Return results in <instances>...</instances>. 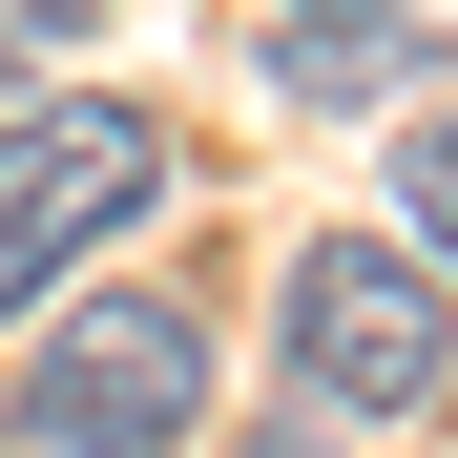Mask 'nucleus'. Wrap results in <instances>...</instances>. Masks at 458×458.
Listing matches in <instances>:
<instances>
[{
  "label": "nucleus",
  "mask_w": 458,
  "mask_h": 458,
  "mask_svg": "<svg viewBox=\"0 0 458 458\" xmlns=\"http://www.w3.org/2000/svg\"><path fill=\"white\" fill-rule=\"evenodd\" d=\"M208 417V313L188 292H105L21 354V458H167Z\"/></svg>",
  "instance_id": "f257e3e1"
},
{
  "label": "nucleus",
  "mask_w": 458,
  "mask_h": 458,
  "mask_svg": "<svg viewBox=\"0 0 458 458\" xmlns=\"http://www.w3.org/2000/svg\"><path fill=\"white\" fill-rule=\"evenodd\" d=\"M292 396H313V417H417V396H458L437 271L375 250V229H313V250H292Z\"/></svg>",
  "instance_id": "f03ea898"
},
{
  "label": "nucleus",
  "mask_w": 458,
  "mask_h": 458,
  "mask_svg": "<svg viewBox=\"0 0 458 458\" xmlns=\"http://www.w3.org/2000/svg\"><path fill=\"white\" fill-rule=\"evenodd\" d=\"M167 208V125L146 105H42L0 125V313H42V271H84L105 229Z\"/></svg>",
  "instance_id": "7ed1b4c3"
},
{
  "label": "nucleus",
  "mask_w": 458,
  "mask_h": 458,
  "mask_svg": "<svg viewBox=\"0 0 458 458\" xmlns=\"http://www.w3.org/2000/svg\"><path fill=\"white\" fill-rule=\"evenodd\" d=\"M375 63H417V0H292L271 21V84H313V105H354Z\"/></svg>",
  "instance_id": "20e7f679"
},
{
  "label": "nucleus",
  "mask_w": 458,
  "mask_h": 458,
  "mask_svg": "<svg viewBox=\"0 0 458 458\" xmlns=\"http://www.w3.org/2000/svg\"><path fill=\"white\" fill-rule=\"evenodd\" d=\"M396 229H417V271H458V105H417L396 146Z\"/></svg>",
  "instance_id": "39448f33"
},
{
  "label": "nucleus",
  "mask_w": 458,
  "mask_h": 458,
  "mask_svg": "<svg viewBox=\"0 0 458 458\" xmlns=\"http://www.w3.org/2000/svg\"><path fill=\"white\" fill-rule=\"evenodd\" d=\"M84 21H105V0H21V21H0V42H21V63H42V42H84Z\"/></svg>",
  "instance_id": "423d86ee"
}]
</instances>
